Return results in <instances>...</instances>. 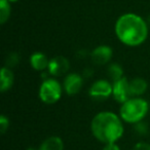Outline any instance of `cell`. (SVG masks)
<instances>
[{"instance_id":"3957f363","label":"cell","mask_w":150,"mask_h":150,"mask_svg":"<svg viewBox=\"0 0 150 150\" xmlns=\"http://www.w3.org/2000/svg\"><path fill=\"white\" fill-rule=\"evenodd\" d=\"M148 102L140 97H132L121 104L119 116L123 121L137 123L141 121L148 113Z\"/></svg>"},{"instance_id":"8fae6325","label":"cell","mask_w":150,"mask_h":150,"mask_svg":"<svg viewBox=\"0 0 150 150\" xmlns=\"http://www.w3.org/2000/svg\"><path fill=\"white\" fill-rule=\"evenodd\" d=\"M13 73L8 67H3L0 74V91L2 93L8 91L13 84Z\"/></svg>"},{"instance_id":"d6986e66","label":"cell","mask_w":150,"mask_h":150,"mask_svg":"<svg viewBox=\"0 0 150 150\" xmlns=\"http://www.w3.org/2000/svg\"><path fill=\"white\" fill-rule=\"evenodd\" d=\"M133 150H150V144L145 142H139L134 146Z\"/></svg>"},{"instance_id":"7a4b0ae2","label":"cell","mask_w":150,"mask_h":150,"mask_svg":"<svg viewBox=\"0 0 150 150\" xmlns=\"http://www.w3.org/2000/svg\"><path fill=\"white\" fill-rule=\"evenodd\" d=\"M91 129L98 141L112 144L123 135V125L120 116L110 111H103L95 115L91 123Z\"/></svg>"},{"instance_id":"ba28073f","label":"cell","mask_w":150,"mask_h":150,"mask_svg":"<svg viewBox=\"0 0 150 150\" xmlns=\"http://www.w3.org/2000/svg\"><path fill=\"white\" fill-rule=\"evenodd\" d=\"M70 68L69 61L64 57H54L48 63V73L52 76H61L64 75Z\"/></svg>"},{"instance_id":"e0dca14e","label":"cell","mask_w":150,"mask_h":150,"mask_svg":"<svg viewBox=\"0 0 150 150\" xmlns=\"http://www.w3.org/2000/svg\"><path fill=\"white\" fill-rule=\"evenodd\" d=\"M135 131L137 132L139 135H145L146 133L148 132V127L147 125L143 121H139V122L135 123Z\"/></svg>"},{"instance_id":"7402d4cb","label":"cell","mask_w":150,"mask_h":150,"mask_svg":"<svg viewBox=\"0 0 150 150\" xmlns=\"http://www.w3.org/2000/svg\"><path fill=\"white\" fill-rule=\"evenodd\" d=\"M8 1H9V2H17V1H19V0H8Z\"/></svg>"},{"instance_id":"ffe728a7","label":"cell","mask_w":150,"mask_h":150,"mask_svg":"<svg viewBox=\"0 0 150 150\" xmlns=\"http://www.w3.org/2000/svg\"><path fill=\"white\" fill-rule=\"evenodd\" d=\"M102 150H120V148L115 143H112V144H105L104 148Z\"/></svg>"},{"instance_id":"52a82bcc","label":"cell","mask_w":150,"mask_h":150,"mask_svg":"<svg viewBox=\"0 0 150 150\" xmlns=\"http://www.w3.org/2000/svg\"><path fill=\"white\" fill-rule=\"evenodd\" d=\"M82 83H83V79L81 75L77 73H71L67 75L64 79V90L69 96H74L80 92Z\"/></svg>"},{"instance_id":"5b68a950","label":"cell","mask_w":150,"mask_h":150,"mask_svg":"<svg viewBox=\"0 0 150 150\" xmlns=\"http://www.w3.org/2000/svg\"><path fill=\"white\" fill-rule=\"evenodd\" d=\"M90 97L95 101H103L112 96V84L105 79L97 80L90 88Z\"/></svg>"},{"instance_id":"44dd1931","label":"cell","mask_w":150,"mask_h":150,"mask_svg":"<svg viewBox=\"0 0 150 150\" xmlns=\"http://www.w3.org/2000/svg\"><path fill=\"white\" fill-rule=\"evenodd\" d=\"M27 150H39V149H35V148H33V147H30V148H28Z\"/></svg>"},{"instance_id":"9a60e30c","label":"cell","mask_w":150,"mask_h":150,"mask_svg":"<svg viewBox=\"0 0 150 150\" xmlns=\"http://www.w3.org/2000/svg\"><path fill=\"white\" fill-rule=\"evenodd\" d=\"M11 17V2L8 0H0V24H5Z\"/></svg>"},{"instance_id":"6da1fadb","label":"cell","mask_w":150,"mask_h":150,"mask_svg":"<svg viewBox=\"0 0 150 150\" xmlns=\"http://www.w3.org/2000/svg\"><path fill=\"white\" fill-rule=\"evenodd\" d=\"M115 34L119 41L125 45H141L147 39L148 25L136 13H125L115 23Z\"/></svg>"},{"instance_id":"9c48e42d","label":"cell","mask_w":150,"mask_h":150,"mask_svg":"<svg viewBox=\"0 0 150 150\" xmlns=\"http://www.w3.org/2000/svg\"><path fill=\"white\" fill-rule=\"evenodd\" d=\"M112 56V48L108 45H99L91 52L92 61L97 65H105L109 63Z\"/></svg>"},{"instance_id":"ac0fdd59","label":"cell","mask_w":150,"mask_h":150,"mask_svg":"<svg viewBox=\"0 0 150 150\" xmlns=\"http://www.w3.org/2000/svg\"><path fill=\"white\" fill-rule=\"evenodd\" d=\"M9 125V120L5 115H1L0 116V132L1 134H4L6 132V129H8Z\"/></svg>"},{"instance_id":"4fadbf2b","label":"cell","mask_w":150,"mask_h":150,"mask_svg":"<svg viewBox=\"0 0 150 150\" xmlns=\"http://www.w3.org/2000/svg\"><path fill=\"white\" fill-rule=\"evenodd\" d=\"M39 150H64V143L60 137L52 136L42 142Z\"/></svg>"},{"instance_id":"8992f818","label":"cell","mask_w":150,"mask_h":150,"mask_svg":"<svg viewBox=\"0 0 150 150\" xmlns=\"http://www.w3.org/2000/svg\"><path fill=\"white\" fill-rule=\"evenodd\" d=\"M112 96L117 102L121 103V104L132 98L131 90H129V81L127 80V78L122 77L113 82Z\"/></svg>"},{"instance_id":"2e32d148","label":"cell","mask_w":150,"mask_h":150,"mask_svg":"<svg viewBox=\"0 0 150 150\" xmlns=\"http://www.w3.org/2000/svg\"><path fill=\"white\" fill-rule=\"evenodd\" d=\"M20 61V56L17 52H11L8 56L6 57V60H5V65L6 67L11 68V67H15L16 65L19 63Z\"/></svg>"},{"instance_id":"30bf717a","label":"cell","mask_w":150,"mask_h":150,"mask_svg":"<svg viewBox=\"0 0 150 150\" xmlns=\"http://www.w3.org/2000/svg\"><path fill=\"white\" fill-rule=\"evenodd\" d=\"M48 63L50 60L47 59V57L42 52H34L30 57V65L33 69H35L36 71H44L45 69H47Z\"/></svg>"},{"instance_id":"603a6c76","label":"cell","mask_w":150,"mask_h":150,"mask_svg":"<svg viewBox=\"0 0 150 150\" xmlns=\"http://www.w3.org/2000/svg\"><path fill=\"white\" fill-rule=\"evenodd\" d=\"M148 24H149V27H150V17H149V19H148Z\"/></svg>"},{"instance_id":"7c38bea8","label":"cell","mask_w":150,"mask_h":150,"mask_svg":"<svg viewBox=\"0 0 150 150\" xmlns=\"http://www.w3.org/2000/svg\"><path fill=\"white\" fill-rule=\"evenodd\" d=\"M148 84L143 78L136 77L129 81V90L132 97H140L146 92Z\"/></svg>"},{"instance_id":"5bb4252c","label":"cell","mask_w":150,"mask_h":150,"mask_svg":"<svg viewBox=\"0 0 150 150\" xmlns=\"http://www.w3.org/2000/svg\"><path fill=\"white\" fill-rule=\"evenodd\" d=\"M107 73H108V76L110 77V79L113 80V82L123 77L122 67L117 63H112V64L109 65L108 69H107Z\"/></svg>"},{"instance_id":"277c9868","label":"cell","mask_w":150,"mask_h":150,"mask_svg":"<svg viewBox=\"0 0 150 150\" xmlns=\"http://www.w3.org/2000/svg\"><path fill=\"white\" fill-rule=\"evenodd\" d=\"M62 96V86L54 78L44 79L39 88V98L45 104H54Z\"/></svg>"}]
</instances>
